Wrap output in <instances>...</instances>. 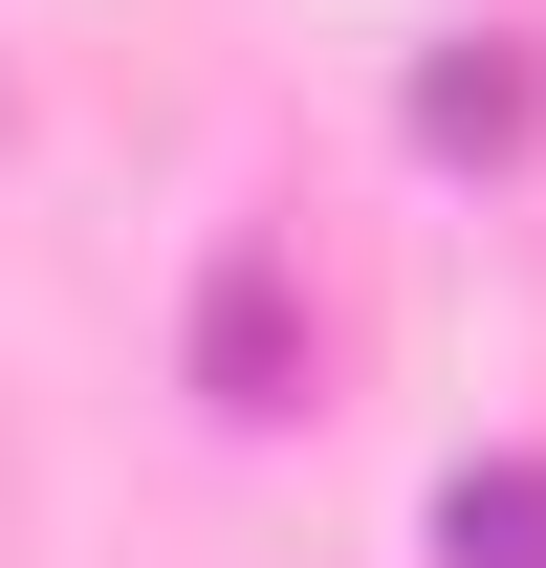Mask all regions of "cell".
I'll return each instance as SVG.
<instances>
[{
    "label": "cell",
    "instance_id": "1",
    "mask_svg": "<svg viewBox=\"0 0 546 568\" xmlns=\"http://www.w3.org/2000/svg\"><path fill=\"white\" fill-rule=\"evenodd\" d=\"M198 394L219 416H306V284H284V241H241L198 284Z\"/></svg>",
    "mask_w": 546,
    "mask_h": 568
},
{
    "label": "cell",
    "instance_id": "2",
    "mask_svg": "<svg viewBox=\"0 0 546 568\" xmlns=\"http://www.w3.org/2000/svg\"><path fill=\"white\" fill-rule=\"evenodd\" d=\"M546 132V67H525V22H459L437 67H415V153H525Z\"/></svg>",
    "mask_w": 546,
    "mask_h": 568
},
{
    "label": "cell",
    "instance_id": "3",
    "mask_svg": "<svg viewBox=\"0 0 546 568\" xmlns=\"http://www.w3.org/2000/svg\"><path fill=\"white\" fill-rule=\"evenodd\" d=\"M437 568H546V459H459L437 481Z\"/></svg>",
    "mask_w": 546,
    "mask_h": 568
}]
</instances>
